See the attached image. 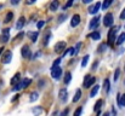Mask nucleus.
Wrapping results in <instances>:
<instances>
[{"label": "nucleus", "mask_w": 125, "mask_h": 116, "mask_svg": "<svg viewBox=\"0 0 125 116\" xmlns=\"http://www.w3.org/2000/svg\"><path fill=\"white\" fill-rule=\"evenodd\" d=\"M9 33H10V28H6L2 30V34H9Z\"/></svg>", "instance_id": "43"}, {"label": "nucleus", "mask_w": 125, "mask_h": 116, "mask_svg": "<svg viewBox=\"0 0 125 116\" xmlns=\"http://www.w3.org/2000/svg\"><path fill=\"white\" fill-rule=\"evenodd\" d=\"M12 17H13V13H12V12H7V15L5 16V19H4V23H9V22H11V19H12Z\"/></svg>", "instance_id": "27"}, {"label": "nucleus", "mask_w": 125, "mask_h": 116, "mask_svg": "<svg viewBox=\"0 0 125 116\" xmlns=\"http://www.w3.org/2000/svg\"><path fill=\"white\" fill-rule=\"evenodd\" d=\"M18 98H20V96H18V94H16V96H15V97H13V98L11 99V102H15V100H17Z\"/></svg>", "instance_id": "45"}, {"label": "nucleus", "mask_w": 125, "mask_h": 116, "mask_svg": "<svg viewBox=\"0 0 125 116\" xmlns=\"http://www.w3.org/2000/svg\"><path fill=\"white\" fill-rule=\"evenodd\" d=\"M98 23H100V17H95L94 19H91V22L89 24V29H91V30L96 29L97 26H98Z\"/></svg>", "instance_id": "10"}, {"label": "nucleus", "mask_w": 125, "mask_h": 116, "mask_svg": "<svg viewBox=\"0 0 125 116\" xmlns=\"http://www.w3.org/2000/svg\"><path fill=\"white\" fill-rule=\"evenodd\" d=\"M66 47H67L66 41H58V42L55 45V52H56V53H61V52L64 51Z\"/></svg>", "instance_id": "6"}, {"label": "nucleus", "mask_w": 125, "mask_h": 116, "mask_svg": "<svg viewBox=\"0 0 125 116\" xmlns=\"http://www.w3.org/2000/svg\"><path fill=\"white\" fill-rule=\"evenodd\" d=\"M61 76H62V69L60 67H55L51 69V77L53 80H60Z\"/></svg>", "instance_id": "3"}, {"label": "nucleus", "mask_w": 125, "mask_h": 116, "mask_svg": "<svg viewBox=\"0 0 125 116\" xmlns=\"http://www.w3.org/2000/svg\"><path fill=\"white\" fill-rule=\"evenodd\" d=\"M112 4H113V0H106V1H103L101 4V7H102V10H107Z\"/></svg>", "instance_id": "20"}, {"label": "nucleus", "mask_w": 125, "mask_h": 116, "mask_svg": "<svg viewBox=\"0 0 125 116\" xmlns=\"http://www.w3.org/2000/svg\"><path fill=\"white\" fill-rule=\"evenodd\" d=\"M21 54L23 58H31L32 57V52H31V48L28 45H24L22 46V50H21Z\"/></svg>", "instance_id": "7"}, {"label": "nucleus", "mask_w": 125, "mask_h": 116, "mask_svg": "<svg viewBox=\"0 0 125 116\" xmlns=\"http://www.w3.org/2000/svg\"><path fill=\"white\" fill-rule=\"evenodd\" d=\"M113 21H114L113 13L108 12V13H106V16L103 17V26H104V27H111V26L113 24Z\"/></svg>", "instance_id": "2"}, {"label": "nucleus", "mask_w": 125, "mask_h": 116, "mask_svg": "<svg viewBox=\"0 0 125 116\" xmlns=\"http://www.w3.org/2000/svg\"><path fill=\"white\" fill-rule=\"evenodd\" d=\"M84 4H89V2H91V0H83Z\"/></svg>", "instance_id": "50"}, {"label": "nucleus", "mask_w": 125, "mask_h": 116, "mask_svg": "<svg viewBox=\"0 0 125 116\" xmlns=\"http://www.w3.org/2000/svg\"><path fill=\"white\" fill-rule=\"evenodd\" d=\"M95 81H96V77L95 76H91V75H85L84 77V81H83V85L85 88H90L94 83H95Z\"/></svg>", "instance_id": "1"}, {"label": "nucleus", "mask_w": 125, "mask_h": 116, "mask_svg": "<svg viewBox=\"0 0 125 116\" xmlns=\"http://www.w3.org/2000/svg\"><path fill=\"white\" fill-rule=\"evenodd\" d=\"M11 58H12V52H11L10 50L5 51L4 54H2V57H1V62H2V64H9V63L11 62Z\"/></svg>", "instance_id": "5"}, {"label": "nucleus", "mask_w": 125, "mask_h": 116, "mask_svg": "<svg viewBox=\"0 0 125 116\" xmlns=\"http://www.w3.org/2000/svg\"><path fill=\"white\" fill-rule=\"evenodd\" d=\"M44 24H45V21H39V22H38V24H37L38 29H42V27H44Z\"/></svg>", "instance_id": "40"}, {"label": "nucleus", "mask_w": 125, "mask_h": 116, "mask_svg": "<svg viewBox=\"0 0 125 116\" xmlns=\"http://www.w3.org/2000/svg\"><path fill=\"white\" fill-rule=\"evenodd\" d=\"M109 88H111V83H109V80L106 79L104 82H103V89L104 92H109Z\"/></svg>", "instance_id": "24"}, {"label": "nucleus", "mask_w": 125, "mask_h": 116, "mask_svg": "<svg viewBox=\"0 0 125 116\" xmlns=\"http://www.w3.org/2000/svg\"><path fill=\"white\" fill-rule=\"evenodd\" d=\"M100 7H101V2H95V5H92V6L89 7V13L90 15H96L98 12Z\"/></svg>", "instance_id": "8"}, {"label": "nucleus", "mask_w": 125, "mask_h": 116, "mask_svg": "<svg viewBox=\"0 0 125 116\" xmlns=\"http://www.w3.org/2000/svg\"><path fill=\"white\" fill-rule=\"evenodd\" d=\"M24 23H26V19H24V17H20V19L17 21L16 28H17V29H22V28H23V26H24Z\"/></svg>", "instance_id": "18"}, {"label": "nucleus", "mask_w": 125, "mask_h": 116, "mask_svg": "<svg viewBox=\"0 0 125 116\" xmlns=\"http://www.w3.org/2000/svg\"><path fill=\"white\" fill-rule=\"evenodd\" d=\"M42 85H44V81H40V82H39V87H40V88H42Z\"/></svg>", "instance_id": "49"}, {"label": "nucleus", "mask_w": 125, "mask_h": 116, "mask_svg": "<svg viewBox=\"0 0 125 116\" xmlns=\"http://www.w3.org/2000/svg\"><path fill=\"white\" fill-rule=\"evenodd\" d=\"M119 30V27H115V29L113 30H111L109 32V34H108V41H107V45H109V46H113V42L115 41V33Z\"/></svg>", "instance_id": "4"}, {"label": "nucleus", "mask_w": 125, "mask_h": 116, "mask_svg": "<svg viewBox=\"0 0 125 116\" xmlns=\"http://www.w3.org/2000/svg\"><path fill=\"white\" fill-rule=\"evenodd\" d=\"M9 39H10L9 34H2V35L0 36V41H1V42H7Z\"/></svg>", "instance_id": "30"}, {"label": "nucleus", "mask_w": 125, "mask_h": 116, "mask_svg": "<svg viewBox=\"0 0 125 116\" xmlns=\"http://www.w3.org/2000/svg\"><path fill=\"white\" fill-rule=\"evenodd\" d=\"M119 74H120V69H119V68H117V69H115V73H114V81H118V79H119Z\"/></svg>", "instance_id": "33"}, {"label": "nucleus", "mask_w": 125, "mask_h": 116, "mask_svg": "<svg viewBox=\"0 0 125 116\" xmlns=\"http://www.w3.org/2000/svg\"><path fill=\"white\" fill-rule=\"evenodd\" d=\"M66 18H67V15H66V13H63V15H61V16L58 17V22H60V23H62Z\"/></svg>", "instance_id": "38"}, {"label": "nucleus", "mask_w": 125, "mask_h": 116, "mask_svg": "<svg viewBox=\"0 0 125 116\" xmlns=\"http://www.w3.org/2000/svg\"><path fill=\"white\" fill-rule=\"evenodd\" d=\"M71 80H72V74H71V71H67V73L64 74V83L68 85V83L71 82Z\"/></svg>", "instance_id": "25"}, {"label": "nucleus", "mask_w": 125, "mask_h": 116, "mask_svg": "<svg viewBox=\"0 0 125 116\" xmlns=\"http://www.w3.org/2000/svg\"><path fill=\"white\" fill-rule=\"evenodd\" d=\"M67 94H68L67 89H66V88H62V89H60L58 97H60V99H61L62 102H66V100H67Z\"/></svg>", "instance_id": "12"}, {"label": "nucleus", "mask_w": 125, "mask_h": 116, "mask_svg": "<svg viewBox=\"0 0 125 116\" xmlns=\"http://www.w3.org/2000/svg\"><path fill=\"white\" fill-rule=\"evenodd\" d=\"M117 103H118V107L119 108H124L125 107V93L123 96L120 93H118V96H117Z\"/></svg>", "instance_id": "9"}, {"label": "nucleus", "mask_w": 125, "mask_h": 116, "mask_svg": "<svg viewBox=\"0 0 125 116\" xmlns=\"http://www.w3.org/2000/svg\"><path fill=\"white\" fill-rule=\"evenodd\" d=\"M82 111H83V108H82V107H79V108H78V109L74 111V116H80Z\"/></svg>", "instance_id": "36"}, {"label": "nucleus", "mask_w": 125, "mask_h": 116, "mask_svg": "<svg viewBox=\"0 0 125 116\" xmlns=\"http://www.w3.org/2000/svg\"><path fill=\"white\" fill-rule=\"evenodd\" d=\"M112 115L113 116L117 115V111H115V109H114V108H112Z\"/></svg>", "instance_id": "47"}, {"label": "nucleus", "mask_w": 125, "mask_h": 116, "mask_svg": "<svg viewBox=\"0 0 125 116\" xmlns=\"http://www.w3.org/2000/svg\"><path fill=\"white\" fill-rule=\"evenodd\" d=\"M120 19H125V9L122 11V13H120Z\"/></svg>", "instance_id": "42"}, {"label": "nucleus", "mask_w": 125, "mask_h": 116, "mask_svg": "<svg viewBox=\"0 0 125 116\" xmlns=\"http://www.w3.org/2000/svg\"><path fill=\"white\" fill-rule=\"evenodd\" d=\"M68 111H69V110H68V109H66V110L61 114V116H67V115H68Z\"/></svg>", "instance_id": "44"}, {"label": "nucleus", "mask_w": 125, "mask_h": 116, "mask_svg": "<svg viewBox=\"0 0 125 116\" xmlns=\"http://www.w3.org/2000/svg\"><path fill=\"white\" fill-rule=\"evenodd\" d=\"M50 39H51V34L50 33H47V35H46V38L44 40V45L46 46V45H49V41H50Z\"/></svg>", "instance_id": "35"}, {"label": "nucleus", "mask_w": 125, "mask_h": 116, "mask_svg": "<svg viewBox=\"0 0 125 116\" xmlns=\"http://www.w3.org/2000/svg\"><path fill=\"white\" fill-rule=\"evenodd\" d=\"M124 28H125V26H124Z\"/></svg>", "instance_id": "55"}, {"label": "nucleus", "mask_w": 125, "mask_h": 116, "mask_svg": "<svg viewBox=\"0 0 125 116\" xmlns=\"http://www.w3.org/2000/svg\"><path fill=\"white\" fill-rule=\"evenodd\" d=\"M31 83H32V80H31V79H26V80H23V81H22V88H27Z\"/></svg>", "instance_id": "28"}, {"label": "nucleus", "mask_w": 125, "mask_h": 116, "mask_svg": "<svg viewBox=\"0 0 125 116\" xmlns=\"http://www.w3.org/2000/svg\"><path fill=\"white\" fill-rule=\"evenodd\" d=\"M103 116H109V114H108V113H104V114H103Z\"/></svg>", "instance_id": "52"}, {"label": "nucleus", "mask_w": 125, "mask_h": 116, "mask_svg": "<svg viewBox=\"0 0 125 116\" xmlns=\"http://www.w3.org/2000/svg\"><path fill=\"white\" fill-rule=\"evenodd\" d=\"M102 105H103V99H98V100L96 102L95 107H94V110H95V111H100V109H101Z\"/></svg>", "instance_id": "22"}, {"label": "nucleus", "mask_w": 125, "mask_h": 116, "mask_svg": "<svg viewBox=\"0 0 125 116\" xmlns=\"http://www.w3.org/2000/svg\"><path fill=\"white\" fill-rule=\"evenodd\" d=\"M97 65H98V61H95V63L92 64V68H91V69H92V70H96V69H97Z\"/></svg>", "instance_id": "41"}, {"label": "nucleus", "mask_w": 125, "mask_h": 116, "mask_svg": "<svg viewBox=\"0 0 125 116\" xmlns=\"http://www.w3.org/2000/svg\"><path fill=\"white\" fill-rule=\"evenodd\" d=\"M2 7H4V5H2V4H0V10H1Z\"/></svg>", "instance_id": "53"}, {"label": "nucleus", "mask_w": 125, "mask_h": 116, "mask_svg": "<svg viewBox=\"0 0 125 116\" xmlns=\"http://www.w3.org/2000/svg\"><path fill=\"white\" fill-rule=\"evenodd\" d=\"M21 88H22V82H18V83H17V85L12 88V91H13V92H16V91H20Z\"/></svg>", "instance_id": "34"}, {"label": "nucleus", "mask_w": 125, "mask_h": 116, "mask_svg": "<svg viewBox=\"0 0 125 116\" xmlns=\"http://www.w3.org/2000/svg\"><path fill=\"white\" fill-rule=\"evenodd\" d=\"M2 52H4V47H0V56H1Z\"/></svg>", "instance_id": "51"}, {"label": "nucleus", "mask_w": 125, "mask_h": 116, "mask_svg": "<svg viewBox=\"0 0 125 116\" xmlns=\"http://www.w3.org/2000/svg\"><path fill=\"white\" fill-rule=\"evenodd\" d=\"M38 97H39L38 92H32V93H31V98H29V102H34V100H37V99H38Z\"/></svg>", "instance_id": "29"}, {"label": "nucleus", "mask_w": 125, "mask_h": 116, "mask_svg": "<svg viewBox=\"0 0 125 116\" xmlns=\"http://www.w3.org/2000/svg\"><path fill=\"white\" fill-rule=\"evenodd\" d=\"M80 98H82V91L80 89H77L75 91V94H74V97H73V103H77V102H79L80 100Z\"/></svg>", "instance_id": "17"}, {"label": "nucleus", "mask_w": 125, "mask_h": 116, "mask_svg": "<svg viewBox=\"0 0 125 116\" xmlns=\"http://www.w3.org/2000/svg\"><path fill=\"white\" fill-rule=\"evenodd\" d=\"M27 35H28V38L31 39L33 42H35L38 40V36H39V34L37 32H29V33H27Z\"/></svg>", "instance_id": "16"}, {"label": "nucleus", "mask_w": 125, "mask_h": 116, "mask_svg": "<svg viewBox=\"0 0 125 116\" xmlns=\"http://www.w3.org/2000/svg\"><path fill=\"white\" fill-rule=\"evenodd\" d=\"M89 58H90V56L89 54H86L85 57H84L83 59H82V67H86V64H87V61H89Z\"/></svg>", "instance_id": "31"}, {"label": "nucleus", "mask_w": 125, "mask_h": 116, "mask_svg": "<svg viewBox=\"0 0 125 116\" xmlns=\"http://www.w3.org/2000/svg\"><path fill=\"white\" fill-rule=\"evenodd\" d=\"M106 47H107V44H101L100 46H98V52L101 53V52H103V51H106Z\"/></svg>", "instance_id": "32"}, {"label": "nucleus", "mask_w": 125, "mask_h": 116, "mask_svg": "<svg viewBox=\"0 0 125 116\" xmlns=\"http://www.w3.org/2000/svg\"><path fill=\"white\" fill-rule=\"evenodd\" d=\"M72 5H73V0H69V1H68V2H67V4L63 6V10H67V9H68V7H71Z\"/></svg>", "instance_id": "37"}, {"label": "nucleus", "mask_w": 125, "mask_h": 116, "mask_svg": "<svg viewBox=\"0 0 125 116\" xmlns=\"http://www.w3.org/2000/svg\"><path fill=\"white\" fill-rule=\"evenodd\" d=\"M87 38H91L94 40H100L101 39V34H100V32H92L91 34L87 35Z\"/></svg>", "instance_id": "19"}, {"label": "nucleus", "mask_w": 125, "mask_h": 116, "mask_svg": "<svg viewBox=\"0 0 125 116\" xmlns=\"http://www.w3.org/2000/svg\"><path fill=\"white\" fill-rule=\"evenodd\" d=\"M32 113L34 114V116H40L44 113V109H42V107H35V108L32 109Z\"/></svg>", "instance_id": "15"}, {"label": "nucleus", "mask_w": 125, "mask_h": 116, "mask_svg": "<svg viewBox=\"0 0 125 116\" xmlns=\"http://www.w3.org/2000/svg\"><path fill=\"white\" fill-rule=\"evenodd\" d=\"M98 89H100V86H98V85H95V86H94V88H92V89H91V92H90V97H92V98H94V97L97 94Z\"/></svg>", "instance_id": "23"}, {"label": "nucleus", "mask_w": 125, "mask_h": 116, "mask_svg": "<svg viewBox=\"0 0 125 116\" xmlns=\"http://www.w3.org/2000/svg\"><path fill=\"white\" fill-rule=\"evenodd\" d=\"M11 4H12V5H17V4H18V0H12Z\"/></svg>", "instance_id": "48"}, {"label": "nucleus", "mask_w": 125, "mask_h": 116, "mask_svg": "<svg viewBox=\"0 0 125 116\" xmlns=\"http://www.w3.org/2000/svg\"><path fill=\"white\" fill-rule=\"evenodd\" d=\"M61 63V58H57L53 63H52V68H55V67H58V64Z\"/></svg>", "instance_id": "39"}, {"label": "nucleus", "mask_w": 125, "mask_h": 116, "mask_svg": "<svg viewBox=\"0 0 125 116\" xmlns=\"http://www.w3.org/2000/svg\"><path fill=\"white\" fill-rule=\"evenodd\" d=\"M80 47H82V42H78L75 47H72V50H71V56H77V54L79 53V51H80Z\"/></svg>", "instance_id": "13"}, {"label": "nucleus", "mask_w": 125, "mask_h": 116, "mask_svg": "<svg viewBox=\"0 0 125 116\" xmlns=\"http://www.w3.org/2000/svg\"><path fill=\"white\" fill-rule=\"evenodd\" d=\"M124 41H125V33H122V34L118 36V39H117L115 42H117V45H122Z\"/></svg>", "instance_id": "26"}, {"label": "nucleus", "mask_w": 125, "mask_h": 116, "mask_svg": "<svg viewBox=\"0 0 125 116\" xmlns=\"http://www.w3.org/2000/svg\"><path fill=\"white\" fill-rule=\"evenodd\" d=\"M20 80H21V74H20V73H16V74L13 75V77L11 79V81H10V83L15 86V85H17V83L20 82Z\"/></svg>", "instance_id": "14"}, {"label": "nucleus", "mask_w": 125, "mask_h": 116, "mask_svg": "<svg viewBox=\"0 0 125 116\" xmlns=\"http://www.w3.org/2000/svg\"><path fill=\"white\" fill-rule=\"evenodd\" d=\"M80 23V16L79 15H74L73 17H72V19H71V27H77L78 24Z\"/></svg>", "instance_id": "11"}, {"label": "nucleus", "mask_w": 125, "mask_h": 116, "mask_svg": "<svg viewBox=\"0 0 125 116\" xmlns=\"http://www.w3.org/2000/svg\"><path fill=\"white\" fill-rule=\"evenodd\" d=\"M34 2H35L34 0H31V1H26V4H27V5H32V4H34Z\"/></svg>", "instance_id": "46"}, {"label": "nucleus", "mask_w": 125, "mask_h": 116, "mask_svg": "<svg viewBox=\"0 0 125 116\" xmlns=\"http://www.w3.org/2000/svg\"><path fill=\"white\" fill-rule=\"evenodd\" d=\"M124 70H125V65H124Z\"/></svg>", "instance_id": "54"}, {"label": "nucleus", "mask_w": 125, "mask_h": 116, "mask_svg": "<svg viewBox=\"0 0 125 116\" xmlns=\"http://www.w3.org/2000/svg\"><path fill=\"white\" fill-rule=\"evenodd\" d=\"M58 6H60V2H58L57 0H53V1L50 4V10H51V11H56V10L58 9Z\"/></svg>", "instance_id": "21"}]
</instances>
